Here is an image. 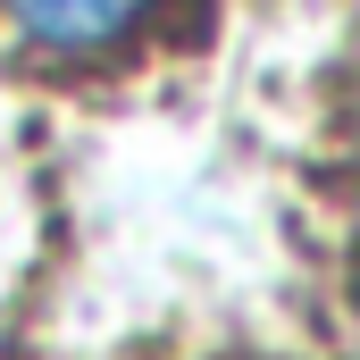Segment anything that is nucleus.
Returning <instances> with one entry per match:
<instances>
[{
  "mask_svg": "<svg viewBox=\"0 0 360 360\" xmlns=\"http://www.w3.org/2000/svg\"><path fill=\"white\" fill-rule=\"evenodd\" d=\"M0 8L42 51H92V42H117L151 0H0Z\"/></svg>",
  "mask_w": 360,
  "mask_h": 360,
  "instance_id": "obj_1",
  "label": "nucleus"
}]
</instances>
